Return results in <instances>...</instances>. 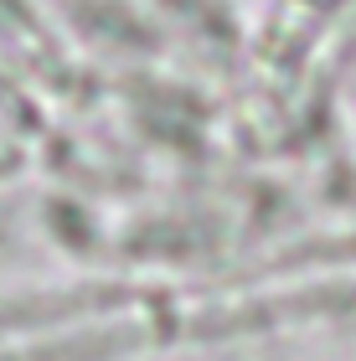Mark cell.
Here are the masks:
<instances>
[{"label":"cell","mask_w":356,"mask_h":361,"mask_svg":"<svg viewBox=\"0 0 356 361\" xmlns=\"http://www.w3.org/2000/svg\"><path fill=\"white\" fill-rule=\"evenodd\" d=\"M336 6H341V0H289V6H284V26L289 31H295V26H315V16L326 21Z\"/></svg>","instance_id":"obj_1"}]
</instances>
